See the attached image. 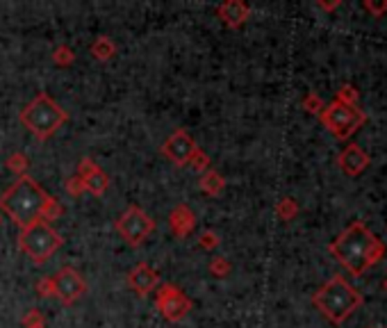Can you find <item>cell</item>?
Returning a JSON list of instances; mask_svg holds the SVG:
<instances>
[{
	"instance_id": "83f0119b",
	"label": "cell",
	"mask_w": 387,
	"mask_h": 328,
	"mask_svg": "<svg viewBox=\"0 0 387 328\" xmlns=\"http://www.w3.org/2000/svg\"><path fill=\"white\" fill-rule=\"evenodd\" d=\"M198 244L203 246V249H217V246H219V237H217V233H214V230H205V233L200 235Z\"/></svg>"
},
{
	"instance_id": "d4e9b609",
	"label": "cell",
	"mask_w": 387,
	"mask_h": 328,
	"mask_svg": "<svg viewBox=\"0 0 387 328\" xmlns=\"http://www.w3.org/2000/svg\"><path fill=\"white\" fill-rule=\"evenodd\" d=\"M36 292H39V296H43V299H55L53 278H41L39 283H36Z\"/></svg>"
},
{
	"instance_id": "ba28073f",
	"label": "cell",
	"mask_w": 387,
	"mask_h": 328,
	"mask_svg": "<svg viewBox=\"0 0 387 328\" xmlns=\"http://www.w3.org/2000/svg\"><path fill=\"white\" fill-rule=\"evenodd\" d=\"M155 305H158L160 315L165 317L167 322H174V324L182 322L191 310V301L185 296L180 287L171 285V283H165V285L158 287V292H155Z\"/></svg>"
},
{
	"instance_id": "6da1fadb",
	"label": "cell",
	"mask_w": 387,
	"mask_h": 328,
	"mask_svg": "<svg viewBox=\"0 0 387 328\" xmlns=\"http://www.w3.org/2000/svg\"><path fill=\"white\" fill-rule=\"evenodd\" d=\"M0 210L23 230L39 219H57L62 214V205L53 196H48L43 187H39V183H34L30 176H21L0 196Z\"/></svg>"
},
{
	"instance_id": "8fae6325",
	"label": "cell",
	"mask_w": 387,
	"mask_h": 328,
	"mask_svg": "<svg viewBox=\"0 0 387 328\" xmlns=\"http://www.w3.org/2000/svg\"><path fill=\"white\" fill-rule=\"evenodd\" d=\"M78 178L83 181L85 192L94 194V196H103L109 187V176L92 158H83L78 167Z\"/></svg>"
},
{
	"instance_id": "484cf974",
	"label": "cell",
	"mask_w": 387,
	"mask_h": 328,
	"mask_svg": "<svg viewBox=\"0 0 387 328\" xmlns=\"http://www.w3.org/2000/svg\"><path fill=\"white\" fill-rule=\"evenodd\" d=\"M230 269H233V267H230V263L226 258H221V256H217L210 263V271L214 274V276H228L230 274Z\"/></svg>"
},
{
	"instance_id": "5b68a950",
	"label": "cell",
	"mask_w": 387,
	"mask_h": 328,
	"mask_svg": "<svg viewBox=\"0 0 387 328\" xmlns=\"http://www.w3.org/2000/svg\"><path fill=\"white\" fill-rule=\"evenodd\" d=\"M62 244H64L62 235H59L57 230L43 219L34 221L32 226L23 228L19 235V249L23 251L34 265L48 263Z\"/></svg>"
},
{
	"instance_id": "52a82bcc",
	"label": "cell",
	"mask_w": 387,
	"mask_h": 328,
	"mask_svg": "<svg viewBox=\"0 0 387 328\" xmlns=\"http://www.w3.org/2000/svg\"><path fill=\"white\" fill-rule=\"evenodd\" d=\"M153 230H155V221L137 205H130L128 210L116 219V233L130 246H141Z\"/></svg>"
},
{
	"instance_id": "9a60e30c",
	"label": "cell",
	"mask_w": 387,
	"mask_h": 328,
	"mask_svg": "<svg viewBox=\"0 0 387 328\" xmlns=\"http://www.w3.org/2000/svg\"><path fill=\"white\" fill-rule=\"evenodd\" d=\"M169 226L174 230L176 237H187L193 228H196V214L191 212L189 205H176L169 214Z\"/></svg>"
},
{
	"instance_id": "f546056e",
	"label": "cell",
	"mask_w": 387,
	"mask_h": 328,
	"mask_svg": "<svg viewBox=\"0 0 387 328\" xmlns=\"http://www.w3.org/2000/svg\"><path fill=\"white\" fill-rule=\"evenodd\" d=\"M339 5H342L339 0H335V3H322V0H319V3H317L319 10H324V12H333V10H337Z\"/></svg>"
},
{
	"instance_id": "5bb4252c",
	"label": "cell",
	"mask_w": 387,
	"mask_h": 328,
	"mask_svg": "<svg viewBox=\"0 0 387 328\" xmlns=\"http://www.w3.org/2000/svg\"><path fill=\"white\" fill-rule=\"evenodd\" d=\"M217 17L228 28H240L251 17V7L247 3H242V0H226V3L217 7Z\"/></svg>"
},
{
	"instance_id": "44dd1931",
	"label": "cell",
	"mask_w": 387,
	"mask_h": 328,
	"mask_svg": "<svg viewBox=\"0 0 387 328\" xmlns=\"http://www.w3.org/2000/svg\"><path fill=\"white\" fill-rule=\"evenodd\" d=\"M53 62L57 66H71L73 62H76V53H73L69 46H57L55 53H53Z\"/></svg>"
},
{
	"instance_id": "2e32d148",
	"label": "cell",
	"mask_w": 387,
	"mask_h": 328,
	"mask_svg": "<svg viewBox=\"0 0 387 328\" xmlns=\"http://www.w3.org/2000/svg\"><path fill=\"white\" fill-rule=\"evenodd\" d=\"M223 187H226V181H223V176L219 174V171L207 169L205 174L200 176V192L210 194V196H219V194L223 192Z\"/></svg>"
},
{
	"instance_id": "7c38bea8",
	"label": "cell",
	"mask_w": 387,
	"mask_h": 328,
	"mask_svg": "<svg viewBox=\"0 0 387 328\" xmlns=\"http://www.w3.org/2000/svg\"><path fill=\"white\" fill-rule=\"evenodd\" d=\"M337 164H339V169L344 171V176H348V178H358V176H362L364 171L369 169L371 158H369V153L364 151L362 146H358V144H348L344 151L339 153Z\"/></svg>"
},
{
	"instance_id": "f1b7e54d",
	"label": "cell",
	"mask_w": 387,
	"mask_h": 328,
	"mask_svg": "<svg viewBox=\"0 0 387 328\" xmlns=\"http://www.w3.org/2000/svg\"><path fill=\"white\" fill-rule=\"evenodd\" d=\"M364 10H367L371 17L381 19V17H385V12H387V0H385V3H371V0H367V3H364Z\"/></svg>"
},
{
	"instance_id": "1f68e13d",
	"label": "cell",
	"mask_w": 387,
	"mask_h": 328,
	"mask_svg": "<svg viewBox=\"0 0 387 328\" xmlns=\"http://www.w3.org/2000/svg\"><path fill=\"white\" fill-rule=\"evenodd\" d=\"M367 328H376V326H367Z\"/></svg>"
},
{
	"instance_id": "4fadbf2b",
	"label": "cell",
	"mask_w": 387,
	"mask_h": 328,
	"mask_svg": "<svg viewBox=\"0 0 387 328\" xmlns=\"http://www.w3.org/2000/svg\"><path fill=\"white\" fill-rule=\"evenodd\" d=\"M128 285L137 296H146L160 287V274L146 263H139L128 274Z\"/></svg>"
},
{
	"instance_id": "7402d4cb",
	"label": "cell",
	"mask_w": 387,
	"mask_h": 328,
	"mask_svg": "<svg viewBox=\"0 0 387 328\" xmlns=\"http://www.w3.org/2000/svg\"><path fill=\"white\" fill-rule=\"evenodd\" d=\"M189 167L193 171H198V174H205L207 169H210V158L200 151V148H196V153L191 155V160H189Z\"/></svg>"
},
{
	"instance_id": "ffe728a7",
	"label": "cell",
	"mask_w": 387,
	"mask_h": 328,
	"mask_svg": "<svg viewBox=\"0 0 387 328\" xmlns=\"http://www.w3.org/2000/svg\"><path fill=\"white\" fill-rule=\"evenodd\" d=\"M301 105H303V110L308 112V114H322L324 112V107H326V103L322 101V96H317V94H308L305 96V99L301 101Z\"/></svg>"
},
{
	"instance_id": "3957f363",
	"label": "cell",
	"mask_w": 387,
	"mask_h": 328,
	"mask_svg": "<svg viewBox=\"0 0 387 328\" xmlns=\"http://www.w3.org/2000/svg\"><path fill=\"white\" fill-rule=\"evenodd\" d=\"M315 308L328 319L331 324L339 326L344 324L355 310L362 308L364 296L348 283L344 276H333L328 283H324L312 296Z\"/></svg>"
},
{
	"instance_id": "9c48e42d",
	"label": "cell",
	"mask_w": 387,
	"mask_h": 328,
	"mask_svg": "<svg viewBox=\"0 0 387 328\" xmlns=\"http://www.w3.org/2000/svg\"><path fill=\"white\" fill-rule=\"evenodd\" d=\"M55 299H59L64 305H73L80 296L87 292V283L83 278V274L73 267H62L55 276Z\"/></svg>"
},
{
	"instance_id": "8992f818",
	"label": "cell",
	"mask_w": 387,
	"mask_h": 328,
	"mask_svg": "<svg viewBox=\"0 0 387 328\" xmlns=\"http://www.w3.org/2000/svg\"><path fill=\"white\" fill-rule=\"evenodd\" d=\"M319 119H322V123L326 125V130L342 141L355 135V132L367 123V114H364L360 107H346L337 101L326 105L322 114H319Z\"/></svg>"
},
{
	"instance_id": "7a4b0ae2",
	"label": "cell",
	"mask_w": 387,
	"mask_h": 328,
	"mask_svg": "<svg viewBox=\"0 0 387 328\" xmlns=\"http://www.w3.org/2000/svg\"><path fill=\"white\" fill-rule=\"evenodd\" d=\"M328 251L348 274L362 276L369 267H376L385 258L387 246L381 237L371 233L364 221H353L331 242Z\"/></svg>"
},
{
	"instance_id": "277c9868",
	"label": "cell",
	"mask_w": 387,
	"mask_h": 328,
	"mask_svg": "<svg viewBox=\"0 0 387 328\" xmlns=\"http://www.w3.org/2000/svg\"><path fill=\"white\" fill-rule=\"evenodd\" d=\"M19 121L23 123L36 139L46 141L69 121V114H66V110H62V105H57L46 92H41L21 110Z\"/></svg>"
},
{
	"instance_id": "30bf717a",
	"label": "cell",
	"mask_w": 387,
	"mask_h": 328,
	"mask_svg": "<svg viewBox=\"0 0 387 328\" xmlns=\"http://www.w3.org/2000/svg\"><path fill=\"white\" fill-rule=\"evenodd\" d=\"M196 141H193L185 130H176L174 135H171L165 146H162V155H167V158L178 164V167H185V164H189L191 155L196 153Z\"/></svg>"
},
{
	"instance_id": "603a6c76",
	"label": "cell",
	"mask_w": 387,
	"mask_h": 328,
	"mask_svg": "<svg viewBox=\"0 0 387 328\" xmlns=\"http://www.w3.org/2000/svg\"><path fill=\"white\" fill-rule=\"evenodd\" d=\"M7 167H10L19 178H21V176H25L28 158H25V155H21V153H14V155H10V160H7Z\"/></svg>"
},
{
	"instance_id": "4dcf8cb0",
	"label": "cell",
	"mask_w": 387,
	"mask_h": 328,
	"mask_svg": "<svg viewBox=\"0 0 387 328\" xmlns=\"http://www.w3.org/2000/svg\"><path fill=\"white\" fill-rule=\"evenodd\" d=\"M381 287H383V292H387V276L383 278V283H381Z\"/></svg>"
},
{
	"instance_id": "cb8c5ba5",
	"label": "cell",
	"mask_w": 387,
	"mask_h": 328,
	"mask_svg": "<svg viewBox=\"0 0 387 328\" xmlns=\"http://www.w3.org/2000/svg\"><path fill=\"white\" fill-rule=\"evenodd\" d=\"M23 326L25 328H46V319L39 310H28L23 317Z\"/></svg>"
},
{
	"instance_id": "4316f807",
	"label": "cell",
	"mask_w": 387,
	"mask_h": 328,
	"mask_svg": "<svg viewBox=\"0 0 387 328\" xmlns=\"http://www.w3.org/2000/svg\"><path fill=\"white\" fill-rule=\"evenodd\" d=\"M66 192H69V196H80V194H85L83 181H80L78 176H71L69 181H66Z\"/></svg>"
},
{
	"instance_id": "d6986e66",
	"label": "cell",
	"mask_w": 387,
	"mask_h": 328,
	"mask_svg": "<svg viewBox=\"0 0 387 328\" xmlns=\"http://www.w3.org/2000/svg\"><path fill=\"white\" fill-rule=\"evenodd\" d=\"M276 214H278V219H282V221H292L296 214H299V203H296L292 196L280 198L278 205H276Z\"/></svg>"
},
{
	"instance_id": "e0dca14e",
	"label": "cell",
	"mask_w": 387,
	"mask_h": 328,
	"mask_svg": "<svg viewBox=\"0 0 387 328\" xmlns=\"http://www.w3.org/2000/svg\"><path fill=\"white\" fill-rule=\"evenodd\" d=\"M89 50H92V55H94L96 59H101V62H107V59L114 57L116 46H114V41H112L109 37L101 34L98 39L92 43V48H89Z\"/></svg>"
},
{
	"instance_id": "ac0fdd59",
	"label": "cell",
	"mask_w": 387,
	"mask_h": 328,
	"mask_svg": "<svg viewBox=\"0 0 387 328\" xmlns=\"http://www.w3.org/2000/svg\"><path fill=\"white\" fill-rule=\"evenodd\" d=\"M335 101L342 103V105H346V107H358V103H360V92L351 85V82H344V85L339 87L337 99H335Z\"/></svg>"
}]
</instances>
